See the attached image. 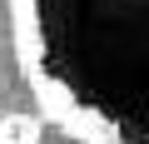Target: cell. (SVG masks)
I'll use <instances>...</instances> for the list:
<instances>
[{
  "label": "cell",
  "mask_w": 149,
  "mask_h": 144,
  "mask_svg": "<svg viewBox=\"0 0 149 144\" xmlns=\"http://www.w3.org/2000/svg\"><path fill=\"white\" fill-rule=\"evenodd\" d=\"M20 80L74 144H149V0H10Z\"/></svg>",
  "instance_id": "cell-1"
},
{
  "label": "cell",
  "mask_w": 149,
  "mask_h": 144,
  "mask_svg": "<svg viewBox=\"0 0 149 144\" xmlns=\"http://www.w3.org/2000/svg\"><path fill=\"white\" fill-rule=\"evenodd\" d=\"M50 119L40 109H5L0 114V144H40V129Z\"/></svg>",
  "instance_id": "cell-2"
}]
</instances>
